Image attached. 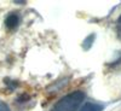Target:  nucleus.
<instances>
[{
    "mask_svg": "<svg viewBox=\"0 0 121 111\" xmlns=\"http://www.w3.org/2000/svg\"><path fill=\"white\" fill-rule=\"evenodd\" d=\"M18 24H19V16H18L17 13H15V12L10 13V15L6 17V19H5V25H6L7 29H10V30L16 29V28L18 27Z\"/></svg>",
    "mask_w": 121,
    "mask_h": 111,
    "instance_id": "nucleus-2",
    "label": "nucleus"
},
{
    "mask_svg": "<svg viewBox=\"0 0 121 111\" xmlns=\"http://www.w3.org/2000/svg\"><path fill=\"white\" fill-rule=\"evenodd\" d=\"M0 111H11V109H10V106L6 103L0 102Z\"/></svg>",
    "mask_w": 121,
    "mask_h": 111,
    "instance_id": "nucleus-4",
    "label": "nucleus"
},
{
    "mask_svg": "<svg viewBox=\"0 0 121 111\" xmlns=\"http://www.w3.org/2000/svg\"><path fill=\"white\" fill-rule=\"evenodd\" d=\"M85 100V93L82 90H75L64 95L62 99L52 106L51 111H76Z\"/></svg>",
    "mask_w": 121,
    "mask_h": 111,
    "instance_id": "nucleus-1",
    "label": "nucleus"
},
{
    "mask_svg": "<svg viewBox=\"0 0 121 111\" xmlns=\"http://www.w3.org/2000/svg\"><path fill=\"white\" fill-rule=\"evenodd\" d=\"M79 111H103V106L97 103H92V102H87L86 104H84Z\"/></svg>",
    "mask_w": 121,
    "mask_h": 111,
    "instance_id": "nucleus-3",
    "label": "nucleus"
},
{
    "mask_svg": "<svg viewBox=\"0 0 121 111\" xmlns=\"http://www.w3.org/2000/svg\"><path fill=\"white\" fill-rule=\"evenodd\" d=\"M116 32H117L119 36H121V16L117 18V21H116Z\"/></svg>",
    "mask_w": 121,
    "mask_h": 111,
    "instance_id": "nucleus-5",
    "label": "nucleus"
}]
</instances>
